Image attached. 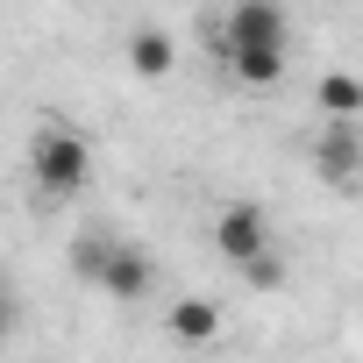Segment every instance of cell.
Returning a JSON list of instances; mask_svg holds the SVG:
<instances>
[{
    "mask_svg": "<svg viewBox=\"0 0 363 363\" xmlns=\"http://www.w3.org/2000/svg\"><path fill=\"white\" fill-rule=\"evenodd\" d=\"M29 178H36V193L43 200H72L86 193V178H93V150L72 121H43L36 143H29Z\"/></svg>",
    "mask_w": 363,
    "mask_h": 363,
    "instance_id": "cell-2",
    "label": "cell"
},
{
    "mask_svg": "<svg viewBox=\"0 0 363 363\" xmlns=\"http://www.w3.org/2000/svg\"><path fill=\"white\" fill-rule=\"evenodd\" d=\"M320 114H335V121H356V114H363V79H349V72H328V79H320Z\"/></svg>",
    "mask_w": 363,
    "mask_h": 363,
    "instance_id": "cell-9",
    "label": "cell"
},
{
    "mask_svg": "<svg viewBox=\"0 0 363 363\" xmlns=\"http://www.w3.org/2000/svg\"><path fill=\"white\" fill-rule=\"evenodd\" d=\"M221 57H228V79L250 86V93L285 79V43H221Z\"/></svg>",
    "mask_w": 363,
    "mask_h": 363,
    "instance_id": "cell-5",
    "label": "cell"
},
{
    "mask_svg": "<svg viewBox=\"0 0 363 363\" xmlns=\"http://www.w3.org/2000/svg\"><path fill=\"white\" fill-rule=\"evenodd\" d=\"M221 43H285V8L278 0H235Z\"/></svg>",
    "mask_w": 363,
    "mask_h": 363,
    "instance_id": "cell-6",
    "label": "cell"
},
{
    "mask_svg": "<svg viewBox=\"0 0 363 363\" xmlns=\"http://www.w3.org/2000/svg\"><path fill=\"white\" fill-rule=\"evenodd\" d=\"M242 278H250L257 292H271V285H285V257H278V250H264L257 264H242Z\"/></svg>",
    "mask_w": 363,
    "mask_h": 363,
    "instance_id": "cell-10",
    "label": "cell"
},
{
    "mask_svg": "<svg viewBox=\"0 0 363 363\" xmlns=\"http://www.w3.org/2000/svg\"><path fill=\"white\" fill-rule=\"evenodd\" d=\"M72 271H79L86 285H100L114 306H135V299L157 292L150 250H135V242H121V235H100V228H86V235L72 242Z\"/></svg>",
    "mask_w": 363,
    "mask_h": 363,
    "instance_id": "cell-1",
    "label": "cell"
},
{
    "mask_svg": "<svg viewBox=\"0 0 363 363\" xmlns=\"http://www.w3.org/2000/svg\"><path fill=\"white\" fill-rule=\"evenodd\" d=\"M313 171H320V186H349V178H363V135H356V121H328L313 135Z\"/></svg>",
    "mask_w": 363,
    "mask_h": 363,
    "instance_id": "cell-4",
    "label": "cell"
},
{
    "mask_svg": "<svg viewBox=\"0 0 363 363\" xmlns=\"http://www.w3.org/2000/svg\"><path fill=\"white\" fill-rule=\"evenodd\" d=\"M164 320H171V342H214V335H221V306L200 299V292H193V299H178Z\"/></svg>",
    "mask_w": 363,
    "mask_h": 363,
    "instance_id": "cell-8",
    "label": "cell"
},
{
    "mask_svg": "<svg viewBox=\"0 0 363 363\" xmlns=\"http://www.w3.org/2000/svg\"><path fill=\"white\" fill-rule=\"evenodd\" d=\"M171 57H178V50H171V36H164V29H150V22H143V29L128 36V72H135V79H150V86H157V79H171Z\"/></svg>",
    "mask_w": 363,
    "mask_h": 363,
    "instance_id": "cell-7",
    "label": "cell"
},
{
    "mask_svg": "<svg viewBox=\"0 0 363 363\" xmlns=\"http://www.w3.org/2000/svg\"><path fill=\"white\" fill-rule=\"evenodd\" d=\"M214 242H221V257H228V264H257L264 250H278V242H271V221H264V207H250V200L221 207V221H214Z\"/></svg>",
    "mask_w": 363,
    "mask_h": 363,
    "instance_id": "cell-3",
    "label": "cell"
}]
</instances>
